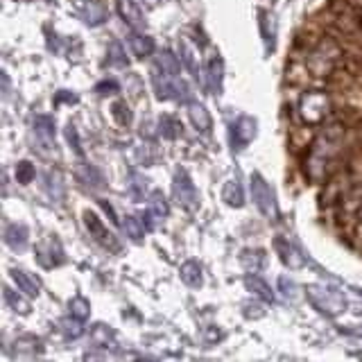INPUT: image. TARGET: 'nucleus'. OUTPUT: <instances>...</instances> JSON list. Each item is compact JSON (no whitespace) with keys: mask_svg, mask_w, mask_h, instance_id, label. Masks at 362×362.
I'll return each instance as SVG.
<instances>
[{"mask_svg":"<svg viewBox=\"0 0 362 362\" xmlns=\"http://www.w3.org/2000/svg\"><path fill=\"white\" fill-rule=\"evenodd\" d=\"M84 222H86V226H88V231H90V235L95 238V240L100 243V245H105V247H111L113 252H118L120 249V245L116 243V238H113L107 229H105V224L100 222V218L95 213H86L84 215Z\"/></svg>","mask_w":362,"mask_h":362,"instance_id":"39448f33","label":"nucleus"},{"mask_svg":"<svg viewBox=\"0 0 362 362\" xmlns=\"http://www.w3.org/2000/svg\"><path fill=\"white\" fill-rule=\"evenodd\" d=\"M335 98L331 88L308 86L297 100V118L308 127H324L335 113Z\"/></svg>","mask_w":362,"mask_h":362,"instance_id":"f257e3e1","label":"nucleus"},{"mask_svg":"<svg viewBox=\"0 0 362 362\" xmlns=\"http://www.w3.org/2000/svg\"><path fill=\"white\" fill-rule=\"evenodd\" d=\"M247 286H249V290H254L260 299L274 301V292H272V288L267 286V283H265V281H260L258 276H247Z\"/></svg>","mask_w":362,"mask_h":362,"instance_id":"f3484780","label":"nucleus"},{"mask_svg":"<svg viewBox=\"0 0 362 362\" xmlns=\"http://www.w3.org/2000/svg\"><path fill=\"white\" fill-rule=\"evenodd\" d=\"M188 113H190L192 124H195L197 129L206 132V129L211 127V116H209V111L204 109L202 105H197V102H192V105L188 107Z\"/></svg>","mask_w":362,"mask_h":362,"instance_id":"f8f14e48","label":"nucleus"},{"mask_svg":"<svg viewBox=\"0 0 362 362\" xmlns=\"http://www.w3.org/2000/svg\"><path fill=\"white\" fill-rule=\"evenodd\" d=\"M179 45H181V57H184V64L190 68L192 73H197V54H199V50L188 39H181Z\"/></svg>","mask_w":362,"mask_h":362,"instance_id":"2eb2a0df","label":"nucleus"},{"mask_svg":"<svg viewBox=\"0 0 362 362\" xmlns=\"http://www.w3.org/2000/svg\"><path fill=\"white\" fill-rule=\"evenodd\" d=\"M181 279H184V283H188V286L197 288L202 283V267L195 260H188V263H184V267H181Z\"/></svg>","mask_w":362,"mask_h":362,"instance_id":"4468645a","label":"nucleus"},{"mask_svg":"<svg viewBox=\"0 0 362 362\" xmlns=\"http://www.w3.org/2000/svg\"><path fill=\"white\" fill-rule=\"evenodd\" d=\"M5 240L9 247H14V249H23L28 245V231H25V226H18V224H11L7 233H5Z\"/></svg>","mask_w":362,"mask_h":362,"instance_id":"ddd939ff","label":"nucleus"},{"mask_svg":"<svg viewBox=\"0 0 362 362\" xmlns=\"http://www.w3.org/2000/svg\"><path fill=\"white\" fill-rule=\"evenodd\" d=\"M139 362H152V360H139Z\"/></svg>","mask_w":362,"mask_h":362,"instance_id":"c85d7f7f","label":"nucleus"},{"mask_svg":"<svg viewBox=\"0 0 362 362\" xmlns=\"http://www.w3.org/2000/svg\"><path fill=\"white\" fill-rule=\"evenodd\" d=\"M252 195H254V202H256V206H258L260 213L267 215V218H276L274 190L269 188V184L260 175L252 177Z\"/></svg>","mask_w":362,"mask_h":362,"instance_id":"f03ea898","label":"nucleus"},{"mask_svg":"<svg viewBox=\"0 0 362 362\" xmlns=\"http://www.w3.org/2000/svg\"><path fill=\"white\" fill-rule=\"evenodd\" d=\"M111 113H113V118H116L118 124H129V120H132V111L127 109L124 102H116V105L111 107Z\"/></svg>","mask_w":362,"mask_h":362,"instance_id":"aec40b11","label":"nucleus"},{"mask_svg":"<svg viewBox=\"0 0 362 362\" xmlns=\"http://www.w3.org/2000/svg\"><path fill=\"white\" fill-rule=\"evenodd\" d=\"M308 297L313 299V303L322 313L337 315V313L344 310V297L337 290H331V288H310Z\"/></svg>","mask_w":362,"mask_h":362,"instance_id":"7ed1b4c3","label":"nucleus"},{"mask_svg":"<svg viewBox=\"0 0 362 362\" xmlns=\"http://www.w3.org/2000/svg\"><path fill=\"white\" fill-rule=\"evenodd\" d=\"M254 136H256V120L249 118V116L238 118L235 127H233V143H238V145L243 147L249 141H254Z\"/></svg>","mask_w":362,"mask_h":362,"instance_id":"6e6552de","label":"nucleus"},{"mask_svg":"<svg viewBox=\"0 0 362 362\" xmlns=\"http://www.w3.org/2000/svg\"><path fill=\"white\" fill-rule=\"evenodd\" d=\"M118 11H120L122 21L127 23V25H129L134 32H145V28H147L145 16H143L141 7L136 5L134 0H118Z\"/></svg>","mask_w":362,"mask_h":362,"instance_id":"20e7f679","label":"nucleus"},{"mask_svg":"<svg viewBox=\"0 0 362 362\" xmlns=\"http://www.w3.org/2000/svg\"><path fill=\"white\" fill-rule=\"evenodd\" d=\"M276 247H279V254H281L283 263H286V265H290V267H301V265H303V256H301L290 243H286V240H276Z\"/></svg>","mask_w":362,"mask_h":362,"instance_id":"9d476101","label":"nucleus"},{"mask_svg":"<svg viewBox=\"0 0 362 362\" xmlns=\"http://www.w3.org/2000/svg\"><path fill=\"white\" fill-rule=\"evenodd\" d=\"M109 62L111 64H118V66H124L127 64V57H124L122 52V45L118 41H113L111 43V50H109Z\"/></svg>","mask_w":362,"mask_h":362,"instance_id":"5701e85b","label":"nucleus"},{"mask_svg":"<svg viewBox=\"0 0 362 362\" xmlns=\"http://www.w3.org/2000/svg\"><path fill=\"white\" fill-rule=\"evenodd\" d=\"M88 303H86V299H82V297H77V299H73L71 301V315H73V320H79V322H84L86 317H88Z\"/></svg>","mask_w":362,"mask_h":362,"instance_id":"6ab92c4d","label":"nucleus"},{"mask_svg":"<svg viewBox=\"0 0 362 362\" xmlns=\"http://www.w3.org/2000/svg\"><path fill=\"white\" fill-rule=\"evenodd\" d=\"M11 276H14V281L18 283V288L25 294H30V297L39 294V288H41L39 279H34L32 274H28V272H23V269H14L11 272Z\"/></svg>","mask_w":362,"mask_h":362,"instance_id":"1a4fd4ad","label":"nucleus"},{"mask_svg":"<svg viewBox=\"0 0 362 362\" xmlns=\"http://www.w3.org/2000/svg\"><path fill=\"white\" fill-rule=\"evenodd\" d=\"M161 122H163V124H161V132H163L165 139H175V136L181 134V127H179V124H177L173 118H163Z\"/></svg>","mask_w":362,"mask_h":362,"instance_id":"b1692460","label":"nucleus"},{"mask_svg":"<svg viewBox=\"0 0 362 362\" xmlns=\"http://www.w3.org/2000/svg\"><path fill=\"white\" fill-rule=\"evenodd\" d=\"M310 71L305 68V64L299 59V57H292L288 62V71H286V82L290 86H308L310 84Z\"/></svg>","mask_w":362,"mask_h":362,"instance_id":"423d86ee","label":"nucleus"},{"mask_svg":"<svg viewBox=\"0 0 362 362\" xmlns=\"http://www.w3.org/2000/svg\"><path fill=\"white\" fill-rule=\"evenodd\" d=\"M209 77H211V86L213 90L220 88V82H222V62L220 59H213L211 66H209Z\"/></svg>","mask_w":362,"mask_h":362,"instance_id":"4be33fe9","label":"nucleus"},{"mask_svg":"<svg viewBox=\"0 0 362 362\" xmlns=\"http://www.w3.org/2000/svg\"><path fill=\"white\" fill-rule=\"evenodd\" d=\"M175 190H177V199L184 204V206L192 209L197 204V192L192 188L190 179L186 177V173H179L175 179Z\"/></svg>","mask_w":362,"mask_h":362,"instance_id":"0eeeda50","label":"nucleus"},{"mask_svg":"<svg viewBox=\"0 0 362 362\" xmlns=\"http://www.w3.org/2000/svg\"><path fill=\"white\" fill-rule=\"evenodd\" d=\"M152 213L154 215H168V204H165V199L161 197V192H154V197H152Z\"/></svg>","mask_w":362,"mask_h":362,"instance_id":"bb28decb","label":"nucleus"},{"mask_svg":"<svg viewBox=\"0 0 362 362\" xmlns=\"http://www.w3.org/2000/svg\"><path fill=\"white\" fill-rule=\"evenodd\" d=\"M16 177H18L21 184H28V181L34 177V168H32V163H30V161L18 163V168H16Z\"/></svg>","mask_w":362,"mask_h":362,"instance_id":"393cba45","label":"nucleus"},{"mask_svg":"<svg viewBox=\"0 0 362 362\" xmlns=\"http://www.w3.org/2000/svg\"><path fill=\"white\" fill-rule=\"evenodd\" d=\"M62 326H64L66 337H79V335H82V322H79V320H75V322H64Z\"/></svg>","mask_w":362,"mask_h":362,"instance_id":"cd10ccee","label":"nucleus"},{"mask_svg":"<svg viewBox=\"0 0 362 362\" xmlns=\"http://www.w3.org/2000/svg\"><path fill=\"white\" fill-rule=\"evenodd\" d=\"M124 229H127V233L134 238V240H139V238L145 233V226H143L141 218H127L124 220Z\"/></svg>","mask_w":362,"mask_h":362,"instance_id":"412c9836","label":"nucleus"},{"mask_svg":"<svg viewBox=\"0 0 362 362\" xmlns=\"http://www.w3.org/2000/svg\"><path fill=\"white\" fill-rule=\"evenodd\" d=\"M224 202L231 204V206H243V204H245L243 188H240L238 181H229V184L224 186Z\"/></svg>","mask_w":362,"mask_h":362,"instance_id":"dca6fc26","label":"nucleus"},{"mask_svg":"<svg viewBox=\"0 0 362 362\" xmlns=\"http://www.w3.org/2000/svg\"><path fill=\"white\" fill-rule=\"evenodd\" d=\"M129 48L134 50V54L145 57V54H150L154 50V41L150 37H145L143 32H136L129 37Z\"/></svg>","mask_w":362,"mask_h":362,"instance_id":"9b49d317","label":"nucleus"},{"mask_svg":"<svg viewBox=\"0 0 362 362\" xmlns=\"http://www.w3.org/2000/svg\"><path fill=\"white\" fill-rule=\"evenodd\" d=\"M158 66H163L161 71L168 73V75L179 73V62H177V57H175L173 52H168V50H163L161 54H158Z\"/></svg>","mask_w":362,"mask_h":362,"instance_id":"a211bd4d","label":"nucleus"},{"mask_svg":"<svg viewBox=\"0 0 362 362\" xmlns=\"http://www.w3.org/2000/svg\"><path fill=\"white\" fill-rule=\"evenodd\" d=\"M5 299H7V303L11 305V308H16L18 313H28L30 308H28V303L23 301L21 297H14V292H11L9 288L5 290Z\"/></svg>","mask_w":362,"mask_h":362,"instance_id":"a878e982","label":"nucleus"}]
</instances>
